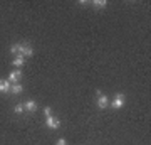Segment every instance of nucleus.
I'll return each instance as SVG.
<instances>
[{
  "mask_svg": "<svg viewBox=\"0 0 151 145\" xmlns=\"http://www.w3.org/2000/svg\"><path fill=\"white\" fill-rule=\"evenodd\" d=\"M124 101H126V98H124L123 93H116L113 101H109V106L113 108V110H121L124 106Z\"/></svg>",
  "mask_w": 151,
  "mask_h": 145,
  "instance_id": "f257e3e1",
  "label": "nucleus"
},
{
  "mask_svg": "<svg viewBox=\"0 0 151 145\" xmlns=\"http://www.w3.org/2000/svg\"><path fill=\"white\" fill-rule=\"evenodd\" d=\"M45 127L50 128V130H57L60 127V120L57 118V117H54V115H50V117L45 118Z\"/></svg>",
  "mask_w": 151,
  "mask_h": 145,
  "instance_id": "f03ea898",
  "label": "nucleus"
},
{
  "mask_svg": "<svg viewBox=\"0 0 151 145\" xmlns=\"http://www.w3.org/2000/svg\"><path fill=\"white\" fill-rule=\"evenodd\" d=\"M22 76H24V73H22L20 69L12 71L10 74H9V83H10V85H17V83L22 79Z\"/></svg>",
  "mask_w": 151,
  "mask_h": 145,
  "instance_id": "7ed1b4c3",
  "label": "nucleus"
},
{
  "mask_svg": "<svg viewBox=\"0 0 151 145\" xmlns=\"http://www.w3.org/2000/svg\"><path fill=\"white\" fill-rule=\"evenodd\" d=\"M22 56H24V59L25 58H32L34 56V49H32V46L30 44H22Z\"/></svg>",
  "mask_w": 151,
  "mask_h": 145,
  "instance_id": "20e7f679",
  "label": "nucleus"
},
{
  "mask_svg": "<svg viewBox=\"0 0 151 145\" xmlns=\"http://www.w3.org/2000/svg\"><path fill=\"white\" fill-rule=\"evenodd\" d=\"M24 108H25V111L34 113L35 110H37V103L34 101V100H27V101L24 103Z\"/></svg>",
  "mask_w": 151,
  "mask_h": 145,
  "instance_id": "39448f33",
  "label": "nucleus"
},
{
  "mask_svg": "<svg viewBox=\"0 0 151 145\" xmlns=\"http://www.w3.org/2000/svg\"><path fill=\"white\" fill-rule=\"evenodd\" d=\"M97 106L101 108V110L108 108V106H109V100H108V96H104V95L97 96Z\"/></svg>",
  "mask_w": 151,
  "mask_h": 145,
  "instance_id": "423d86ee",
  "label": "nucleus"
},
{
  "mask_svg": "<svg viewBox=\"0 0 151 145\" xmlns=\"http://www.w3.org/2000/svg\"><path fill=\"white\" fill-rule=\"evenodd\" d=\"M10 86L9 79H0V93H10Z\"/></svg>",
  "mask_w": 151,
  "mask_h": 145,
  "instance_id": "0eeeda50",
  "label": "nucleus"
},
{
  "mask_svg": "<svg viewBox=\"0 0 151 145\" xmlns=\"http://www.w3.org/2000/svg\"><path fill=\"white\" fill-rule=\"evenodd\" d=\"M22 91H24V86H22L20 83H17V85H12L10 86V93H14V95H20Z\"/></svg>",
  "mask_w": 151,
  "mask_h": 145,
  "instance_id": "6e6552de",
  "label": "nucleus"
},
{
  "mask_svg": "<svg viewBox=\"0 0 151 145\" xmlns=\"http://www.w3.org/2000/svg\"><path fill=\"white\" fill-rule=\"evenodd\" d=\"M10 52L14 54V56H22V44H14V46H10Z\"/></svg>",
  "mask_w": 151,
  "mask_h": 145,
  "instance_id": "1a4fd4ad",
  "label": "nucleus"
},
{
  "mask_svg": "<svg viewBox=\"0 0 151 145\" xmlns=\"http://www.w3.org/2000/svg\"><path fill=\"white\" fill-rule=\"evenodd\" d=\"M12 64L15 66V68H22L24 66V56H15L14 61H12Z\"/></svg>",
  "mask_w": 151,
  "mask_h": 145,
  "instance_id": "9d476101",
  "label": "nucleus"
},
{
  "mask_svg": "<svg viewBox=\"0 0 151 145\" xmlns=\"http://www.w3.org/2000/svg\"><path fill=\"white\" fill-rule=\"evenodd\" d=\"M92 5L99 7V9H104V7L108 5V2H106V0H94V2H92Z\"/></svg>",
  "mask_w": 151,
  "mask_h": 145,
  "instance_id": "9b49d317",
  "label": "nucleus"
},
{
  "mask_svg": "<svg viewBox=\"0 0 151 145\" xmlns=\"http://www.w3.org/2000/svg\"><path fill=\"white\" fill-rule=\"evenodd\" d=\"M14 111H15L17 115H20V113H24V111H25V108H24V103H17V105H15V108H14Z\"/></svg>",
  "mask_w": 151,
  "mask_h": 145,
  "instance_id": "f8f14e48",
  "label": "nucleus"
},
{
  "mask_svg": "<svg viewBox=\"0 0 151 145\" xmlns=\"http://www.w3.org/2000/svg\"><path fill=\"white\" fill-rule=\"evenodd\" d=\"M44 115H45V118L52 115V110H50V106H45V108H44Z\"/></svg>",
  "mask_w": 151,
  "mask_h": 145,
  "instance_id": "ddd939ff",
  "label": "nucleus"
},
{
  "mask_svg": "<svg viewBox=\"0 0 151 145\" xmlns=\"http://www.w3.org/2000/svg\"><path fill=\"white\" fill-rule=\"evenodd\" d=\"M55 145H67V142H65V138H59Z\"/></svg>",
  "mask_w": 151,
  "mask_h": 145,
  "instance_id": "4468645a",
  "label": "nucleus"
}]
</instances>
